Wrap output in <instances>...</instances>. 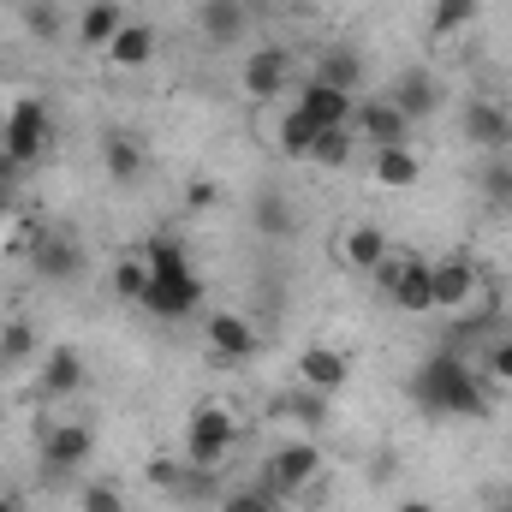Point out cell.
Instances as JSON below:
<instances>
[{
	"mask_svg": "<svg viewBox=\"0 0 512 512\" xmlns=\"http://www.w3.org/2000/svg\"><path fill=\"white\" fill-rule=\"evenodd\" d=\"M411 405L423 411V417H465V423H483L489 411H495V382L459 352V346H441V352H429L423 364H417V376H411Z\"/></svg>",
	"mask_w": 512,
	"mask_h": 512,
	"instance_id": "6da1fadb",
	"label": "cell"
},
{
	"mask_svg": "<svg viewBox=\"0 0 512 512\" xmlns=\"http://www.w3.org/2000/svg\"><path fill=\"white\" fill-rule=\"evenodd\" d=\"M233 447H239V423H233V411H221V405H197V411L185 417V441H179L185 465L215 471V465H227Z\"/></svg>",
	"mask_w": 512,
	"mask_h": 512,
	"instance_id": "7a4b0ae2",
	"label": "cell"
},
{
	"mask_svg": "<svg viewBox=\"0 0 512 512\" xmlns=\"http://www.w3.org/2000/svg\"><path fill=\"white\" fill-rule=\"evenodd\" d=\"M316 477H322V447H316L310 435H292L286 447H274V453H268V465H262V477H256V483L286 507V501H292V495H304Z\"/></svg>",
	"mask_w": 512,
	"mask_h": 512,
	"instance_id": "3957f363",
	"label": "cell"
},
{
	"mask_svg": "<svg viewBox=\"0 0 512 512\" xmlns=\"http://www.w3.org/2000/svg\"><path fill=\"white\" fill-rule=\"evenodd\" d=\"M48 137H54V120H48V102H42V96H18V102L6 108L0 149H6V161H12V167H30V161H42Z\"/></svg>",
	"mask_w": 512,
	"mask_h": 512,
	"instance_id": "277c9868",
	"label": "cell"
},
{
	"mask_svg": "<svg viewBox=\"0 0 512 512\" xmlns=\"http://www.w3.org/2000/svg\"><path fill=\"white\" fill-rule=\"evenodd\" d=\"M459 131H465V143L477 155H512V108L507 102H489V96L465 102L459 108Z\"/></svg>",
	"mask_w": 512,
	"mask_h": 512,
	"instance_id": "5b68a950",
	"label": "cell"
},
{
	"mask_svg": "<svg viewBox=\"0 0 512 512\" xmlns=\"http://www.w3.org/2000/svg\"><path fill=\"white\" fill-rule=\"evenodd\" d=\"M197 304H203V280L191 268V274H149V292L137 310L155 322H185V316H197Z\"/></svg>",
	"mask_w": 512,
	"mask_h": 512,
	"instance_id": "8992f818",
	"label": "cell"
},
{
	"mask_svg": "<svg viewBox=\"0 0 512 512\" xmlns=\"http://www.w3.org/2000/svg\"><path fill=\"white\" fill-rule=\"evenodd\" d=\"M90 453H96V429H90V423H48V429H42V471H48V477L84 471Z\"/></svg>",
	"mask_w": 512,
	"mask_h": 512,
	"instance_id": "52a82bcc",
	"label": "cell"
},
{
	"mask_svg": "<svg viewBox=\"0 0 512 512\" xmlns=\"http://www.w3.org/2000/svg\"><path fill=\"white\" fill-rule=\"evenodd\" d=\"M477 286H483V280H477V262H471L465 251L435 256V262H429V292H435V310H447V316H453V310H465V304L477 298Z\"/></svg>",
	"mask_w": 512,
	"mask_h": 512,
	"instance_id": "ba28073f",
	"label": "cell"
},
{
	"mask_svg": "<svg viewBox=\"0 0 512 512\" xmlns=\"http://www.w3.org/2000/svg\"><path fill=\"white\" fill-rule=\"evenodd\" d=\"M292 48H280V42H262L251 60H245V72H239V84H245V96L251 102H274V96H286V84H292Z\"/></svg>",
	"mask_w": 512,
	"mask_h": 512,
	"instance_id": "9c48e42d",
	"label": "cell"
},
{
	"mask_svg": "<svg viewBox=\"0 0 512 512\" xmlns=\"http://www.w3.org/2000/svg\"><path fill=\"white\" fill-rule=\"evenodd\" d=\"M203 340H209V352H215V364H251L256 358V328L239 316V310H209V322H203Z\"/></svg>",
	"mask_w": 512,
	"mask_h": 512,
	"instance_id": "30bf717a",
	"label": "cell"
},
{
	"mask_svg": "<svg viewBox=\"0 0 512 512\" xmlns=\"http://www.w3.org/2000/svg\"><path fill=\"white\" fill-rule=\"evenodd\" d=\"M387 102H393V108H399L411 126H423V120H435V114H441V84H435V72H423V66H405V72L393 78Z\"/></svg>",
	"mask_w": 512,
	"mask_h": 512,
	"instance_id": "8fae6325",
	"label": "cell"
},
{
	"mask_svg": "<svg viewBox=\"0 0 512 512\" xmlns=\"http://www.w3.org/2000/svg\"><path fill=\"white\" fill-rule=\"evenodd\" d=\"M292 108H304L322 131H334V126H352L358 96H352V90H334V84H322V78H304V90H298V102H292Z\"/></svg>",
	"mask_w": 512,
	"mask_h": 512,
	"instance_id": "7c38bea8",
	"label": "cell"
},
{
	"mask_svg": "<svg viewBox=\"0 0 512 512\" xmlns=\"http://www.w3.org/2000/svg\"><path fill=\"white\" fill-rule=\"evenodd\" d=\"M387 304H393V310H405V316H429V310H435V292H429V256L405 251L399 280L387 286Z\"/></svg>",
	"mask_w": 512,
	"mask_h": 512,
	"instance_id": "4fadbf2b",
	"label": "cell"
},
{
	"mask_svg": "<svg viewBox=\"0 0 512 512\" xmlns=\"http://www.w3.org/2000/svg\"><path fill=\"white\" fill-rule=\"evenodd\" d=\"M346 382H352V358H346V352H334V346H304V352H298V387H310V393H340Z\"/></svg>",
	"mask_w": 512,
	"mask_h": 512,
	"instance_id": "5bb4252c",
	"label": "cell"
},
{
	"mask_svg": "<svg viewBox=\"0 0 512 512\" xmlns=\"http://www.w3.org/2000/svg\"><path fill=\"white\" fill-rule=\"evenodd\" d=\"M30 268H36V280H78L84 274V245L78 239H66V233H48V239H36L30 245Z\"/></svg>",
	"mask_w": 512,
	"mask_h": 512,
	"instance_id": "9a60e30c",
	"label": "cell"
},
{
	"mask_svg": "<svg viewBox=\"0 0 512 512\" xmlns=\"http://www.w3.org/2000/svg\"><path fill=\"white\" fill-rule=\"evenodd\" d=\"M352 131L358 137H370L376 149H393V143H411V120L387 102V96H376V102H358V114H352Z\"/></svg>",
	"mask_w": 512,
	"mask_h": 512,
	"instance_id": "2e32d148",
	"label": "cell"
},
{
	"mask_svg": "<svg viewBox=\"0 0 512 512\" xmlns=\"http://www.w3.org/2000/svg\"><path fill=\"white\" fill-rule=\"evenodd\" d=\"M197 30H203V42L233 48V42L251 30V12H245V0H203V6H197Z\"/></svg>",
	"mask_w": 512,
	"mask_h": 512,
	"instance_id": "e0dca14e",
	"label": "cell"
},
{
	"mask_svg": "<svg viewBox=\"0 0 512 512\" xmlns=\"http://www.w3.org/2000/svg\"><path fill=\"white\" fill-rule=\"evenodd\" d=\"M84 382H90V364H84L78 346H54V352L42 358V393H48V399H72Z\"/></svg>",
	"mask_w": 512,
	"mask_h": 512,
	"instance_id": "ac0fdd59",
	"label": "cell"
},
{
	"mask_svg": "<svg viewBox=\"0 0 512 512\" xmlns=\"http://www.w3.org/2000/svg\"><path fill=\"white\" fill-rule=\"evenodd\" d=\"M143 167H149V149H143L131 131H108V137H102V173H108L114 185H137Z\"/></svg>",
	"mask_w": 512,
	"mask_h": 512,
	"instance_id": "d6986e66",
	"label": "cell"
},
{
	"mask_svg": "<svg viewBox=\"0 0 512 512\" xmlns=\"http://www.w3.org/2000/svg\"><path fill=\"white\" fill-rule=\"evenodd\" d=\"M274 417H280V423H292L298 435H310V441H316V429L328 423V393H310V387L280 393V399H274Z\"/></svg>",
	"mask_w": 512,
	"mask_h": 512,
	"instance_id": "ffe728a7",
	"label": "cell"
},
{
	"mask_svg": "<svg viewBox=\"0 0 512 512\" xmlns=\"http://www.w3.org/2000/svg\"><path fill=\"white\" fill-rule=\"evenodd\" d=\"M155 42H161V36H155L149 24L126 18V30L108 42V66H114V72H137V66H149V60H155Z\"/></svg>",
	"mask_w": 512,
	"mask_h": 512,
	"instance_id": "44dd1931",
	"label": "cell"
},
{
	"mask_svg": "<svg viewBox=\"0 0 512 512\" xmlns=\"http://www.w3.org/2000/svg\"><path fill=\"white\" fill-rule=\"evenodd\" d=\"M477 197L489 215H512V155H483L477 161Z\"/></svg>",
	"mask_w": 512,
	"mask_h": 512,
	"instance_id": "7402d4cb",
	"label": "cell"
},
{
	"mask_svg": "<svg viewBox=\"0 0 512 512\" xmlns=\"http://www.w3.org/2000/svg\"><path fill=\"white\" fill-rule=\"evenodd\" d=\"M120 30H126V6H120V0H90V6L78 12V42H84V48H108Z\"/></svg>",
	"mask_w": 512,
	"mask_h": 512,
	"instance_id": "603a6c76",
	"label": "cell"
},
{
	"mask_svg": "<svg viewBox=\"0 0 512 512\" xmlns=\"http://www.w3.org/2000/svg\"><path fill=\"white\" fill-rule=\"evenodd\" d=\"M387 251H393V245H387V233H382V227H370V221H364V227H352V233L340 239V262H346V268H358V274H376Z\"/></svg>",
	"mask_w": 512,
	"mask_h": 512,
	"instance_id": "cb8c5ba5",
	"label": "cell"
},
{
	"mask_svg": "<svg viewBox=\"0 0 512 512\" xmlns=\"http://www.w3.org/2000/svg\"><path fill=\"white\" fill-rule=\"evenodd\" d=\"M370 173H376V185H387V191H411L423 179V161L411 155V143H393V149H376Z\"/></svg>",
	"mask_w": 512,
	"mask_h": 512,
	"instance_id": "d4e9b609",
	"label": "cell"
},
{
	"mask_svg": "<svg viewBox=\"0 0 512 512\" xmlns=\"http://www.w3.org/2000/svg\"><path fill=\"white\" fill-rule=\"evenodd\" d=\"M316 137H322V126H316V120H310L304 108L280 114V131H274V143H280V155H286V161H310Z\"/></svg>",
	"mask_w": 512,
	"mask_h": 512,
	"instance_id": "484cf974",
	"label": "cell"
},
{
	"mask_svg": "<svg viewBox=\"0 0 512 512\" xmlns=\"http://www.w3.org/2000/svg\"><path fill=\"white\" fill-rule=\"evenodd\" d=\"M310 78H322V84H334V90H352L358 96V84H364V60L352 54V48H328L322 60H316V72Z\"/></svg>",
	"mask_w": 512,
	"mask_h": 512,
	"instance_id": "4316f807",
	"label": "cell"
},
{
	"mask_svg": "<svg viewBox=\"0 0 512 512\" xmlns=\"http://www.w3.org/2000/svg\"><path fill=\"white\" fill-rule=\"evenodd\" d=\"M251 227L262 239H292V209H286V197L280 191H262L251 209Z\"/></svg>",
	"mask_w": 512,
	"mask_h": 512,
	"instance_id": "83f0119b",
	"label": "cell"
},
{
	"mask_svg": "<svg viewBox=\"0 0 512 512\" xmlns=\"http://www.w3.org/2000/svg\"><path fill=\"white\" fill-rule=\"evenodd\" d=\"M352 149H358V131H352V126H334V131H322V137H316L310 161L334 173V167H352Z\"/></svg>",
	"mask_w": 512,
	"mask_h": 512,
	"instance_id": "f1b7e54d",
	"label": "cell"
},
{
	"mask_svg": "<svg viewBox=\"0 0 512 512\" xmlns=\"http://www.w3.org/2000/svg\"><path fill=\"white\" fill-rule=\"evenodd\" d=\"M24 30H30L36 42H60V36H66V6H60V0H30V6H24Z\"/></svg>",
	"mask_w": 512,
	"mask_h": 512,
	"instance_id": "f546056e",
	"label": "cell"
},
{
	"mask_svg": "<svg viewBox=\"0 0 512 512\" xmlns=\"http://www.w3.org/2000/svg\"><path fill=\"white\" fill-rule=\"evenodd\" d=\"M30 358H36V328L30 322H6L0 328V376L18 370V364H30Z\"/></svg>",
	"mask_w": 512,
	"mask_h": 512,
	"instance_id": "4dcf8cb0",
	"label": "cell"
},
{
	"mask_svg": "<svg viewBox=\"0 0 512 512\" xmlns=\"http://www.w3.org/2000/svg\"><path fill=\"white\" fill-rule=\"evenodd\" d=\"M471 18H477V0H435L429 6V36H459V30H471Z\"/></svg>",
	"mask_w": 512,
	"mask_h": 512,
	"instance_id": "1f68e13d",
	"label": "cell"
},
{
	"mask_svg": "<svg viewBox=\"0 0 512 512\" xmlns=\"http://www.w3.org/2000/svg\"><path fill=\"white\" fill-rule=\"evenodd\" d=\"M143 262H149V274H191V256H185V245L173 233H155L143 245Z\"/></svg>",
	"mask_w": 512,
	"mask_h": 512,
	"instance_id": "d6a6232c",
	"label": "cell"
},
{
	"mask_svg": "<svg viewBox=\"0 0 512 512\" xmlns=\"http://www.w3.org/2000/svg\"><path fill=\"white\" fill-rule=\"evenodd\" d=\"M143 292H149V262H143V251L120 256L114 262V298L120 304H143Z\"/></svg>",
	"mask_w": 512,
	"mask_h": 512,
	"instance_id": "836d02e7",
	"label": "cell"
},
{
	"mask_svg": "<svg viewBox=\"0 0 512 512\" xmlns=\"http://www.w3.org/2000/svg\"><path fill=\"white\" fill-rule=\"evenodd\" d=\"M483 376L495 387H512V334H489L483 340Z\"/></svg>",
	"mask_w": 512,
	"mask_h": 512,
	"instance_id": "e575fe53",
	"label": "cell"
},
{
	"mask_svg": "<svg viewBox=\"0 0 512 512\" xmlns=\"http://www.w3.org/2000/svg\"><path fill=\"white\" fill-rule=\"evenodd\" d=\"M221 512H280V501H274L262 483H251V489H233V495H221Z\"/></svg>",
	"mask_w": 512,
	"mask_h": 512,
	"instance_id": "d590c367",
	"label": "cell"
},
{
	"mask_svg": "<svg viewBox=\"0 0 512 512\" xmlns=\"http://www.w3.org/2000/svg\"><path fill=\"white\" fill-rule=\"evenodd\" d=\"M78 512H126V501H120L114 483H90V489L78 495Z\"/></svg>",
	"mask_w": 512,
	"mask_h": 512,
	"instance_id": "8d00e7d4",
	"label": "cell"
},
{
	"mask_svg": "<svg viewBox=\"0 0 512 512\" xmlns=\"http://www.w3.org/2000/svg\"><path fill=\"white\" fill-rule=\"evenodd\" d=\"M370 477H376V483H387V477H393V453H376V465H370Z\"/></svg>",
	"mask_w": 512,
	"mask_h": 512,
	"instance_id": "74e56055",
	"label": "cell"
},
{
	"mask_svg": "<svg viewBox=\"0 0 512 512\" xmlns=\"http://www.w3.org/2000/svg\"><path fill=\"white\" fill-rule=\"evenodd\" d=\"M489 512H512V489H495L489 495Z\"/></svg>",
	"mask_w": 512,
	"mask_h": 512,
	"instance_id": "f35d334b",
	"label": "cell"
},
{
	"mask_svg": "<svg viewBox=\"0 0 512 512\" xmlns=\"http://www.w3.org/2000/svg\"><path fill=\"white\" fill-rule=\"evenodd\" d=\"M393 512H435V507H429V501H417V495H411V501H399V507H393Z\"/></svg>",
	"mask_w": 512,
	"mask_h": 512,
	"instance_id": "ab89813d",
	"label": "cell"
},
{
	"mask_svg": "<svg viewBox=\"0 0 512 512\" xmlns=\"http://www.w3.org/2000/svg\"><path fill=\"white\" fill-rule=\"evenodd\" d=\"M0 512H24V507H18V501H12V495H0Z\"/></svg>",
	"mask_w": 512,
	"mask_h": 512,
	"instance_id": "60d3db41",
	"label": "cell"
}]
</instances>
